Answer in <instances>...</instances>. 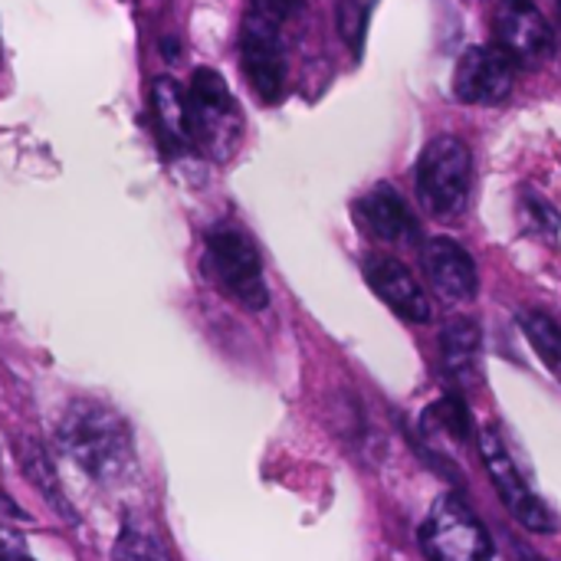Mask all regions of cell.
I'll return each mask as SVG.
<instances>
[{"label": "cell", "mask_w": 561, "mask_h": 561, "mask_svg": "<svg viewBox=\"0 0 561 561\" xmlns=\"http://www.w3.org/2000/svg\"><path fill=\"white\" fill-rule=\"evenodd\" d=\"M523 329H526L529 342L536 345V352L552 365V371L561 375V325H556L542 312H526L523 316Z\"/></svg>", "instance_id": "17"}, {"label": "cell", "mask_w": 561, "mask_h": 561, "mask_svg": "<svg viewBox=\"0 0 561 561\" xmlns=\"http://www.w3.org/2000/svg\"><path fill=\"white\" fill-rule=\"evenodd\" d=\"M187 118H191L194 148H201L204 154L224 161L237 148L243 118L227 79L217 69L210 66L194 69L187 85Z\"/></svg>", "instance_id": "3"}, {"label": "cell", "mask_w": 561, "mask_h": 561, "mask_svg": "<svg viewBox=\"0 0 561 561\" xmlns=\"http://www.w3.org/2000/svg\"><path fill=\"white\" fill-rule=\"evenodd\" d=\"M299 3L302 0H253V10L263 13V16H270V20H283L289 13H296Z\"/></svg>", "instance_id": "20"}, {"label": "cell", "mask_w": 561, "mask_h": 561, "mask_svg": "<svg viewBox=\"0 0 561 561\" xmlns=\"http://www.w3.org/2000/svg\"><path fill=\"white\" fill-rule=\"evenodd\" d=\"M519 62L503 46H470L454 72V95L467 105H500L510 99Z\"/></svg>", "instance_id": "8"}, {"label": "cell", "mask_w": 561, "mask_h": 561, "mask_svg": "<svg viewBox=\"0 0 561 561\" xmlns=\"http://www.w3.org/2000/svg\"><path fill=\"white\" fill-rule=\"evenodd\" d=\"M480 345L483 335L473 319H450L440 332V355L444 368L457 385H477L480 381Z\"/></svg>", "instance_id": "14"}, {"label": "cell", "mask_w": 561, "mask_h": 561, "mask_svg": "<svg viewBox=\"0 0 561 561\" xmlns=\"http://www.w3.org/2000/svg\"><path fill=\"white\" fill-rule=\"evenodd\" d=\"M421 552L427 561H490L493 559V542L486 526L473 516V510L447 493L440 496L427 519L421 523L417 533Z\"/></svg>", "instance_id": "5"}, {"label": "cell", "mask_w": 561, "mask_h": 561, "mask_svg": "<svg viewBox=\"0 0 561 561\" xmlns=\"http://www.w3.org/2000/svg\"><path fill=\"white\" fill-rule=\"evenodd\" d=\"M424 266L440 299L447 302H473L480 279L473 256L450 237H434L424 247Z\"/></svg>", "instance_id": "11"}, {"label": "cell", "mask_w": 561, "mask_h": 561, "mask_svg": "<svg viewBox=\"0 0 561 561\" xmlns=\"http://www.w3.org/2000/svg\"><path fill=\"white\" fill-rule=\"evenodd\" d=\"M421 421H424V431H440L454 440H470V434H473V421H470V411L460 401V394L440 398L437 404H431L424 411Z\"/></svg>", "instance_id": "15"}, {"label": "cell", "mask_w": 561, "mask_h": 561, "mask_svg": "<svg viewBox=\"0 0 561 561\" xmlns=\"http://www.w3.org/2000/svg\"><path fill=\"white\" fill-rule=\"evenodd\" d=\"M355 214H358V224L378 240L408 243L417 237V220L411 217L404 197L391 184H375L365 197H358Z\"/></svg>", "instance_id": "12"}, {"label": "cell", "mask_w": 561, "mask_h": 561, "mask_svg": "<svg viewBox=\"0 0 561 561\" xmlns=\"http://www.w3.org/2000/svg\"><path fill=\"white\" fill-rule=\"evenodd\" d=\"M480 457H483V467H486L503 506L510 510V516L529 533H539V536L556 533V516L549 513V506L526 483V477H523L519 463L513 460V454H510V447H506L496 424L480 427Z\"/></svg>", "instance_id": "6"}, {"label": "cell", "mask_w": 561, "mask_h": 561, "mask_svg": "<svg viewBox=\"0 0 561 561\" xmlns=\"http://www.w3.org/2000/svg\"><path fill=\"white\" fill-rule=\"evenodd\" d=\"M112 561H164V552L148 529H141L135 519H125L112 549Z\"/></svg>", "instance_id": "16"}, {"label": "cell", "mask_w": 561, "mask_h": 561, "mask_svg": "<svg viewBox=\"0 0 561 561\" xmlns=\"http://www.w3.org/2000/svg\"><path fill=\"white\" fill-rule=\"evenodd\" d=\"M417 197L437 220H454L470 204L473 154L457 135H437L424 145L417 158Z\"/></svg>", "instance_id": "2"}, {"label": "cell", "mask_w": 561, "mask_h": 561, "mask_svg": "<svg viewBox=\"0 0 561 561\" xmlns=\"http://www.w3.org/2000/svg\"><path fill=\"white\" fill-rule=\"evenodd\" d=\"M240 66L263 102H279L286 89V49L276 20L263 13H247L240 26Z\"/></svg>", "instance_id": "7"}, {"label": "cell", "mask_w": 561, "mask_h": 561, "mask_svg": "<svg viewBox=\"0 0 561 561\" xmlns=\"http://www.w3.org/2000/svg\"><path fill=\"white\" fill-rule=\"evenodd\" d=\"M210 279L243 309H266L270 289L263 279V263L253 240L237 227H217L207 233V260Z\"/></svg>", "instance_id": "4"}, {"label": "cell", "mask_w": 561, "mask_h": 561, "mask_svg": "<svg viewBox=\"0 0 561 561\" xmlns=\"http://www.w3.org/2000/svg\"><path fill=\"white\" fill-rule=\"evenodd\" d=\"M365 26H368V7L358 3V0H342L339 3V30L345 36V43H352L358 49L362 36H365Z\"/></svg>", "instance_id": "18"}, {"label": "cell", "mask_w": 561, "mask_h": 561, "mask_svg": "<svg viewBox=\"0 0 561 561\" xmlns=\"http://www.w3.org/2000/svg\"><path fill=\"white\" fill-rule=\"evenodd\" d=\"M56 434L59 447L95 483H122L135 467L131 431L125 417L102 401H72Z\"/></svg>", "instance_id": "1"}, {"label": "cell", "mask_w": 561, "mask_h": 561, "mask_svg": "<svg viewBox=\"0 0 561 561\" xmlns=\"http://www.w3.org/2000/svg\"><path fill=\"white\" fill-rule=\"evenodd\" d=\"M559 23H561V0H559Z\"/></svg>", "instance_id": "22"}, {"label": "cell", "mask_w": 561, "mask_h": 561, "mask_svg": "<svg viewBox=\"0 0 561 561\" xmlns=\"http://www.w3.org/2000/svg\"><path fill=\"white\" fill-rule=\"evenodd\" d=\"M0 561H36L26 549V539L13 529L0 526Z\"/></svg>", "instance_id": "19"}, {"label": "cell", "mask_w": 561, "mask_h": 561, "mask_svg": "<svg viewBox=\"0 0 561 561\" xmlns=\"http://www.w3.org/2000/svg\"><path fill=\"white\" fill-rule=\"evenodd\" d=\"M151 112H154L161 145L171 154H184L194 148L191 118H187V89H181L171 76H158L151 82Z\"/></svg>", "instance_id": "13"}, {"label": "cell", "mask_w": 561, "mask_h": 561, "mask_svg": "<svg viewBox=\"0 0 561 561\" xmlns=\"http://www.w3.org/2000/svg\"><path fill=\"white\" fill-rule=\"evenodd\" d=\"M0 62H3V39H0Z\"/></svg>", "instance_id": "21"}, {"label": "cell", "mask_w": 561, "mask_h": 561, "mask_svg": "<svg viewBox=\"0 0 561 561\" xmlns=\"http://www.w3.org/2000/svg\"><path fill=\"white\" fill-rule=\"evenodd\" d=\"M365 279L381 296V302L391 306V312H398L401 319H408L414 325L431 322L434 309H431L427 293L421 289L414 273L404 263H398L394 256H385V253L365 256Z\"/></svg>", "instance_id": "10"}, {"label": "cell", "mask_w": 561, "mask_h": 561, "mask_svg": "<svg viewBox=\"0 0 561 561\" xmlns=\"http://www.w3.org/2000/svg\"><path fill=\"white\" fill-rule=\"evenodd\" d=\"M493 26L496 46H503L519 66H536L556 49V33L533 0H500Z\"/></svg>", "instance_id": "9"}]
</instances>
